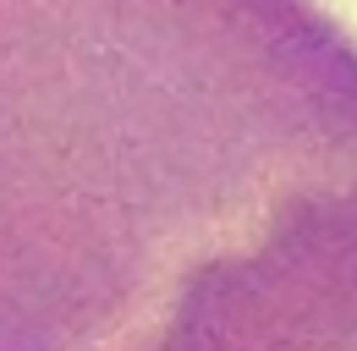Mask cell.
Listing matches in <instances>:
<instances>
[{
	"label": "cell",
	"instance_id": "obj_1",
	"mask_svg": "<svg viewBox=\"0 0 357 351\" xmlns=\"http://www.w3.org/2000/svg\"><path fill=\"white\" fill-rule=\"evenodd\" d=\"M352 225L319 0H0V351H253Z\"/></svg>",
	"mask_w": 357,
	"mask_h": 351
},
{
	"label": "cell",
	"instance_id": "obj_2",
	"mask_svg": "<svg viewBox=\"0 0 357 351\" xmlns=\"http://www.w3.org/2000/svg\"><path fill=\"white\" fill-rule=\"evenodd\" d=\"M253 351H357V231Z\"/></svg>",
	"mask_w": 357,
	"mask_h": 351
}]
</instances>
